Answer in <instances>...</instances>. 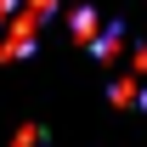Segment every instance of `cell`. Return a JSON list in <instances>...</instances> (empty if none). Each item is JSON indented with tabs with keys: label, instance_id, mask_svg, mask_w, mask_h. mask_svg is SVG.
<instances>
[{
	"label": "cell",
	"instance_id": "cell-1",
	"mask_svg": "<svg viewBox=\"0 0 147 147\" xmlns=\"http://www.w3.org/2000/svg\"><path fill=\"white\" fill-rule=\"evenodd\" d=\"M17 147H40V136H34V130H23V136H17Z\"/></svg>",
	"mask_w": 147,
	"mask_h": 147
}]
</instances>
